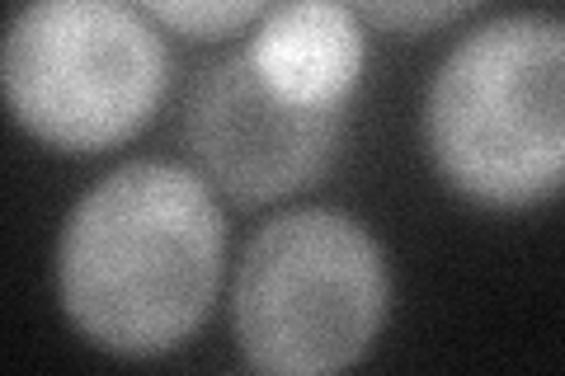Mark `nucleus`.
<instances>
[{
  "mask_svg": "<svg viewBox=\"0 0 565 376\" xmlns=\"http://www.w3.org/2000/svg\"><path fill=\"white\" fill-rule=\"evenodd\" d=\"M245 52L282 99L307 109H344L363 76V29L349 0H278Z\"/></svg>",
  "mask_w": 565,
  "mask_h": 376,
  "instance_id": "nucleus-6",
  "label": "nucleus"
},
{
  "mask_svg": "<svg viewBox=\"0 0 565 376\" xmlns=\"http://www.w3.org/2000/svg\"><path fill=\"white\" fill-rule=\"evenodd\" d=\"M222 255L226 226L207 179L170 160H128L66 212L57 297L95 348L161 357L207 320Z\"/></svg>",
  "mask_w": 565,
  "mask_h": 376,
  "instance_id": "nucleus-1",
  "label": "nucleus"
},
{
  "mask_svg": "<svg viewBox=\"0 0 565 376\" xmlns=\"http://www.w3.org/2000/svg\"><path fill=\"white\" fill-rule=\"evenodd\" d=\"M137 6L174 33L222 39V33H236L250 20H264L278 0H137Z\"/></svg>",
  "mask_w": 565,
  "mask_h": 376,
  "instance_id": "nucleus-7",
  "label": "nucleus"
},
{
  "mask_svg": "<svg viewBox=\"0 0 565 376\" xmlns=\"http://www.w3.org/2000/svg\"><path fill=\"white\" fill-rule=\"evenodd\" d=\"M344 137V109H307L259 76L250 52H226L193 80L184 141L212 189L236 203H274L316 184Z\"/></svg>",
  "mask_w": 565,
  "mask_h": 376,
  "instance_id": "nucleus-5",
  "label": "nucleus"
},
{
  "mask_svg": "<svg viewBox=\"0 0 565 376\" xmlns=\"http://www.w3.org/2000/svg\"><path fill=\"white\" fill-rule=\"evenodd\" d=\"M392 273L349 212L302 207L255 230L236 264L232 325L245 363L274 376L353 367L377 344Z\"/></svg>",
  "mask_w": 565,
  "mask_h": 376,
  "instance_id": "nucleus-3",
  "label": "nucleus"
},
{
  "mask_svg": "<svg viewBox=\"0 0 565 376\" xmlns=\"http://www.w3.org/2000/svg\"><path fill=\"white\" fill-rule=\"evenodd\" d=\"M0 76L29 137L90 155L151 122L170 85V52L137 0H24Z\"/></svg>",
  "mask_w": 565,
  "mask_h": 376,
  "instance_id": "nucleus-4",
  "label": "nucleus"
},
{
  "mask_svg": "<svg viewBox=\"0 0 565 376\" xmlns=\"http://www.w3.org/2000/svg\"><path fill=\"white\" fill-rule=\"evenodd\" d=\"M424 147L452 193L533 207L565 189V20L504 14L457 43L424 99Z\"/></svg>",
  "mask_w": 565,
  "mask_h": 376,
  "instance_id": "nucleus-2",
  "label": "nucleus"
},
{
  "mask_svg": "<svg viewBox=\"0 0 565 376\" xmlns=\"http://www.w3.org/2000/svg\"><path fill=\"white\" fill-rule=\"evenodd\" d=\"M481 0H349V10L359 20L377 24L386 33H429L452 24L457 14L476 10Z\"/></svg>",
  "mask_w": 565,
  "mask_h": 376,
  "instance_id": "nucleus-8",
  "label": "nucleus"
}]
</instances>
